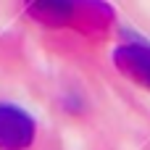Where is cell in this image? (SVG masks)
I'll return each instance as SVG.
<instances>
[{
    "mask_svg": "<svg viewBox=\"0 0 150 150\" xmlns=\"http://www.w3.org/2000/svg\"><path fill=\"white\" fill-rule=\"evenodd\" d=\"M34 140V121L11 105H0V150H26Z\"/></svg>",
    "mask_w": 150,
    "mask_h": 150,
    "instance_id": "6da1fadb",
    "label": "cell"
},
{
    "mask_svg": "<svg viewBox=\"0 0 150 150\" xmlns=\"http://www.w3.org/2000/svg\"><path fill=\"white\" fill-rule=\"evenodd\" d=\"M127 66H132V71L150 84V58L148 55H134V53H127Z\"/></svg>",
    "mask_w": 150,
    "mask_h": 150,
    "instance_id": "7a4b0ae2",
    "label": "cell"
}]
</instances>
